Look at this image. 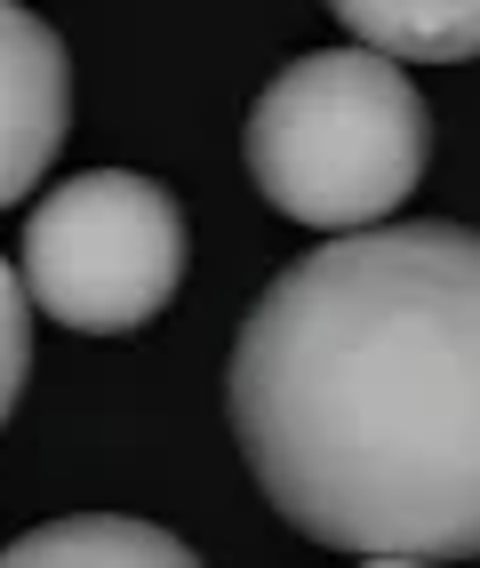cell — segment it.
Wrapping results in <instances>:
<instances>
[{"instance_id": "6", "label": "cell", "mask_w": 480, "mask_h": 568, "mask_svg": "<svg viewBox=\"0 0 480 568\" xmlns=\"http://www.w3.org/2000/svg\"><path fill=\"white\" fill-rule=\"evenodd\" d=\"M353 41L400 64H464L480 57V0H328Z\"/></svg>"}, {"instance_id": "1", "label": "cell", "mask_w": 480, "mask_h": 568, "mask_svg": "<svg viewBox=\"0 0 480 568\" xmlns=\"http://www.w3.org/2000/svg\"><path fill=\"white\" fill-rule=\"evenodd\" d=\"M233 440L313 545L425 568L480 552V233L353 224L280 264L233 336Z\"/></svg>"}, {"instance_id": "2", "label": "cell", "mask_w": 480, "mask_h": 568, "mask_svg": "<svg viewBox=\"0 0 480 568\" xmlns=\"http://www.w3.org/2000/svg\"><path fill=\"white\" fill-rule=\"evenodd\" d=\"M248 176L288 224L353 233L385 224L425 184L432 112L385 49H313L248 104Z\"/></svg>"}, {"instance_id": "3", "label": "cell", "mask_w": 480, "mask_h": 568, "mask_svg": "<svg viewBox=\"0 0 480 568\" xmlns=\"http://www.w3.org/2000/svg\"><path fill=\"white\" fill-rule=\"evenodd\" d=\"M184 209L168 184L136 169H89L24 216L17 273L57 328L72 336H136L184 288Z\"/></svg>"}, {"instance_id": "4", "label": "cell", "mask_w": 480, "mask_h": 568, "mask_svg": "<svg viewBox=\"0 0 480 568\" xmlns=\"http://www.w3.org/2000/svg\"><path fill=\"white\" fill-rule=\"evenodd\" d=\"M64 129H72V57L24 0H0V209H17L49 176Z\"/></svg>"}, {"instance_id": "5", "label": "cell", "mask_w": 480, "mask_h": 568, "mask_svg": "<svg viewBox=\"0 0 480 568\" xmlns=\"http://www.w3.org/2000/svg\"><path fill=\"white\" fill-rule=\"evenodd\" d=\"M9 568H193V545H176L168 528L129 520V513H81L49 520L0 552Z\"/></svg>"}, {"instance_id": "7", "label": "cell", "mask_w": 480, "mask_h": 568, "mask_svg": "<svg viewBox=\"0 0 480 568\" xmlns=\"http://www.w3.org/2000/svg\"><path fill=\"white\" fill-rule=\"evenodd\" d=\"M32 288H24V273L9 256H0V425H9V408H17V393H24V368H32Z\"/></svg>"}]
</instances>
